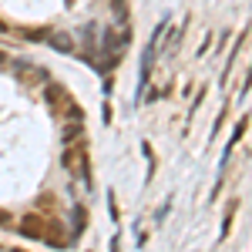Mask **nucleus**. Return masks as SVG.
<instances>
[{"label": "nucleus", "mask_w": 252, "mask_h": 252, "mask_svg": "<svg viewBox=\"0 0 252 252\" xmlns=\"http://www.w3.org/2000/svg\"><path fill=\"white\" fill-rule=\"evenodd\" d=\"M47 101H51V111L61 118V121H84V111H81V104L71 97L67 88H61V84H47Z\"/></svg>", "instance_id": "f257e3e1"}, {"label": "nucleus", "mask_w": 252, "mask_h": 252, "mask_svg": "<svg viewBox=\"0 0 252 252\" xmlns=\"http://www.w3.org/2000/svg\"><path fill=\"white\" fill-rule=\"evenodd\" d=\"M64 168L71 175H81L84 182H91V175H88V155H84V145L74 148V141H67V152H64Z\"/></svg>", "instance_id": "f03ea898"}, {"label": "nucleus", "mask_w": 252, "mask_h": 252, "mask_svg": "<svg viewBox=\"0 0 252 252\" xmlns=\"http://www.w3.org/2000/svg\"><path fill=\"white\" fill-rule=\"evenodd\" d=\"M47 219H40V215H24V222H20V235L24 239H40L44 242V235H47Z\"/></svg>", "instance_id": "7ed1b4c3"}, {"label": "nucleus", "mask_w": 252, "mask_h": 252, "mask_svg": "<svg viewBox=\"0 0 252 252\" xmlns=\"http://www.w3.org/2000/svg\"><path fill=\"white\" fill-rule=\"evenodd\" d=\"M47 44H51L58 54H74V37L64 34V31H51V34H47Z\"/></svg>", "instance_id": "20e7f679"}, {"label": "nucleus", "mask_w": 252, "mask_h": 252, "mask_svg": "<svg viewBox=\"0 0 252 252\" xmlns=\"http://www.w3.org/2000/svg\"><path fill=\"white\" fill-rule=\"evenodd\" d=\"M17 78H31V81H37V84H47V74L40 71V67H27V64H17Z\"/></svg>", "instance_id": "39448f33"}, {"label": "nucleus", "mask_w": 252, "mask_h": 252, "mask_svg": "<svg viewBox=\"0 0 252 252\" xmlns=\"http://www.w3.org/2000/svg\"><path fill=\"white\" fill-rule=\"evenodd\" d=\"M232 215H235V202L229 205V212H225V222H222V239L229 235V229H232Z\"/></svg>", "instance_id": "423d86ee"}, {"label": "nucleus", "mask_w": 252, "mask_h": 252, "mask_svg": "<svg viewBox=\"0 0 252 252\" xmlns=\"http://www.w3.org/2000/svg\"><path fill=\"white\" fill-rule=\"evenodd\" d=\"M84 219H88V212H84V209H74V229H84Z\"/></svg>", "instance_id": "0eeeda50"}, {"label": "nucleus", "mask_w": 252, "mask_h": 252, "mask_svg": "<svg viewBox=\"0 0 252 252\" xmlns=\"http://www.w3.org/2000/svg\"><path fill=\"white\" fill-rule=\"evenodd\" d=\"M7 219H10V215L3 212V209H0V225H3V222H7Z\"/></svg>", "instance_id": "6e6552de"}, {"label": "nucleus", "mask_w": 252, "mask_h": 252, "mask_svg": "<svg viewBox=\"0 0 252 252\" xmlns=\"http://www.w3.org/2000/svg\"><path fill=\"white\" fill-rule=\"evenodd\" d=\"M3 31H7V24H3V20H0V34H3Z\"/></svg>", "instance_id": "1a4fd4ad"}, {"label": "nucleus", "mask_w": 252, "mask_h": 252, "mask_svg": "<svg viewBox=\"0 0 252 252\" xmlns=\"http://www.w3.org/2000/svg\"><path fill=\"white\" fill-rule=\"evenodd\" d=\"M0 61H3V54H0Z\"/></svg>", "instance_id": "9d476101"}]
</instances>
